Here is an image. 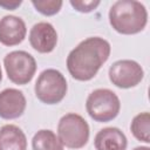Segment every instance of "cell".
<instances>
[{
  "label": "cell",
  "mask_w": 150,
  "mask_h": 150,
  "mask_svg": "<svg viewBox=\"0 0 150 150\" xmlns=\"http://www.w3.org/2000/svg\"><path fill=\"white\" fill-rule=\"evenodd\" d=\"M109 23L114 30L123 35L142 32L148 23L145 6L136 0H118L109 9Z\"/></svg>",
  "instance_id": "obj_2"
},
{
  "label": "cell",
  "mask_w": 150,
  "mask_h": 150,
  "mask_svg": "<svg viewBox=\"0 0 150 150\" xmlns=\"http://www.w3.org/2000/svg\"><path fill=\"white\" fill-rule=\"evenodd\" d=\"M86 110L94 121L105 123L117 117L121 110V101L112 90L98 88L88 95Z\"/></svg>",
  "instance_id": "obj_3"
},
{
  "label": "cell",
  "mask_w": 150,
  "mask_h": 150,
  "mask_svg": "<svg viewBox=\"0 0 150 150\" xmlns=\"http://www.w3.org/2000/svg\"><path fill=\"white\" fill-rule=\"evenodd\" d=\"M0 150H27L25 132L14 124H5L0 128Z\"/></svg>",
  "instance_id": "obj_12"
},
{
  "label": "cell",
  "mask_w": 150,
  "mask_h": 150,
  "mask_svg": "<svg viewBox=\"0 0 150 150\" xmlns=\"http://www.w3.org/2000/svg\"><path fill=\"white\" fill-rule=\"evenodd\" d=\"M27 101L23 93L15 88H6L0 91V117L4 120H15L22 116Z\"/></svg>",
  "instance_id": "obj_9"
},
{
  "label": "cell",
  "mask_w": 150,
  "mask_h": 150,
  "mask_svg": "<svg viewBox=\"0 0 150 150\" xmlns=\"http://www.w3.org/2000/svg\"><path fill=\"white\" fill-rule=\"evenodd\" d=\"M132 150H150V148L148 146V145H144V146H136V148H134Z\"/></svg>",
  "instance_id": "obj_18"
},
{
  "label": "cell",
  "mask_w": 150,
  "mask_h": 150,
  "mask_svg": "<svg viewBox=\"0 0 150 150\" xmlns=\"http://www.w3.org/2000/svg\"><path fill=\"white\" fill-rule=\"evenodd\" d=\"M32 5L39 13L52 16L60 12L63 2L60 0H32Z\"/></svg>",
  "instance_id": "obj_15"
},
{
  "label": "cell",
  "mask_w": 150,
  "mask_h": 150,
  "mask_svg": "<svg viewBox=\"0 0 150 150\" xmlns=\"http://www.w3.org/2000/svg\"><path fill=\"white\" fill-rule=\"evenodd\" d=\"M2 80V70H1V66H0V82Z\"/></svg>",
  "instance_id": "obj_19"
},
{
  "label": "cell",
  "mask_w": 150,
  "mask_h": 150,
  "mask_svg": "<svg viewBox=\"0 0 150 150\" xmlns=\"http://www.w3.org/2000/svg\"><path fill=\"white\" fill-rule=\"evenodd\" d=\"M110 43L100 36L87 38L81 41L67 56V69L73 79L89 81L95 77L110 56Z\"/></svg>",
  "instance_id": "obj_1"
},
{
  "label": "cell",
  "mask_w": 150,
  "mask_h": 150,
  "mask_svg": "<svg viewBox=\"0 0 150 150\" xmlns=\"http://www.w3.org/2000/svg\"><path fill=\"white\" fill-rule=\"evenodd\" d=\"M4 67L11 82L25 86L35 75L36 61L26 50H13L4 57Z\"/></svg>",
  "instance_id": "obj_6"
},
{
  "label": "cell",
  "mask_w": 150,
  "mask_h": 150,
  "mask_svg": "<svg viewBox=\"0 0 150 150\" xmlns=\"http://www.w3.org/2000/svg\"><path fill=\"white\" fill-rule=\"evenodd\" d=\"M57 136L63 146L69 149H81L89 141V124L81 115L68 112L59 121Z\"/></svg>",
  "instance_id": "obj_5"
},
{
  "label": "cell",
  "mask_w": 150,
  "mask_h": 150,
  "mask_svg": "<svg viewBox=\"0 0 150 150\" xmlns=\"http://www.w3.org/2000/svg\"><path fill=\"white\" fill-rule=\"evenodd\" d=\"M69 4L75 11L80 13H90L96 9L101 2L98 0H70Z\"/></svg>",
  "instance_id": "obj_16"
},
{
  "label": "cell",
  "mask_w": 150,
  "mask_h": 150,
  "mask_svg": "<svg viewBox=\"0 0 150 150\" xmlns=\"http://www.w3.org/2000/svg\"><path fill=\"white\" fill-rule=\"evenodd\" d=\"M28 39L33 49L41 54H48L56 47L57 33L52 23L41 21L30 28Z\"/></svg>",
  "instance_id": "obj_8"
},
{
  "label": "cell",
  "mask_w": 150,
  "mask_h": 150,
  "mask_svg": "<svg viewBox=\"0 0 150 150\" xmlns=\"http://www.w3.org/2000/svg\"><path fill=\"white\" fill-rule=\"evenodd\" d=\"M130 131L136 139L146 144L150 143V115L148 111L139 112L132 118Z\"/></svg>",
  "instance_id": "obj_14"
},
{
  "label": "cell",
  "mask_w": 150,
  "mask_h": 150,
  "mask_svg": "<svg viewBox=\"0 0 150 150\" xmlns=\"http://www.w3.org/2000/svg\"><path fill=\"white\" fill-rule=\"evenodd\" d=\"M108 75L114 86L121 89H129L141 83L144 77V70L134 60H118L110 66Z\"/></svg>",
  "instance_id": "obj_7"
},
{
  "label": "cell",
  "mask_w": 150,
  "mask_h": 150,
  "mask_svg": "<svg viewBox=\"0 0 150 150\" xmlns=\"http://www.w3.org/2000/svg\"><path fill=\"white\" fill-rule=\"evenodd\" d=\"M22 4L21 0H13V1H8V0H5V1H0V7L5 8V9H8V11H14L20 5Z\"/></svg>",
  "instance_id": "obj_17"
},
{
  "label": "cell",
  "mask_w": 150,
  "mask_h": 150,
  "mask_svg": "<svg viewBox=\"0 0 150 150\" xmlns=\"http://www.w3.org/2000/svg\"><path fill=\"white\" fill-rule=\"evenodd\" d=\"M68 90L64 75L57 69H45L38 76L34 86L35 96L45 104L60 103Z\"/></svg>",
  "instance_id": "obj_4"
},
{
  "label": "cell",
  "mask_w": 150,
  "mask_h": 150,
  "mask_svg": "<svg viewBox=\"0 0 150 150\" xmlns=\"http://www.w3.org/2000/svg\"><path fill=\"white\" fill-rule=\"evenodd\" d=\"M32 148L33 150H63V144L54 131L41 129L33 136Z\"/></svg>",
  "instance_id": "obj_13"
},
{
  "label": "cell",
  "mask_w": 150,
  "mask_h": 150,
  "mask_svg": "<svg viewBox=\"0 0 150 150\" xmlns=\"http://www.w3.org/2000/svg\"><path fill=\"white\" fill-rule=\"evenodd\" d=\"M27 34L25 21L16 15H5L0 19V43L7 47L21 43Z\"/></svg>",
  "instance_id": "obj_10"
},
{
  "label": "cell",
  "mask_w": 150,
  "mask_h": 150,
  "mask_svg": "<svg viewBox=\"0 0 150 150\" xmlns=\"http://www.w3.org/2000/svg\"><path fill=\"white\" fill-rule=\"evenodd\" d=\"M94 146L96 150H127L128 139L121 129L107 127L95 135Z\"/></svg>",
  "instance_id": "obj_11"
}]
</instances>
